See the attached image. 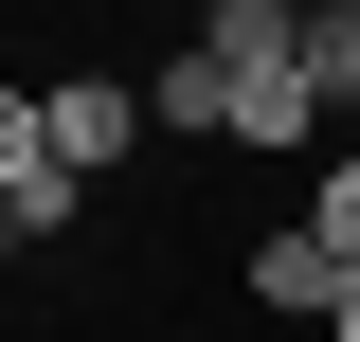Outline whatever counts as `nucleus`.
Listing matches in <instances>:
<instances>
[{
  "label": "nucleus",
  "mask_w": 360,
  "mask_h": 342,
  "mask_svg": "<svg viewBox=\"0 0 360 342\" xmlns=\"http://www.w3.org/2000/svg\"><path fill=\"white\" fill-rule=\"evenodd\" d=\"M198 72H217V144H252V163H324V108H307V37H288V0L198 18Z\"/></svg>",
  "instance_id": "obj_1"
},
{
  "label": "nucleus",
  "mask_w": 360,
  "mask_h": 342,
  "mask_svg": "<svg viewBox=\"0 0 360 342\" xmlns=\"http://www.w3.org/2000/svg\"><path fill=\"white\" fill-rule=\"evenodd\" d=\"M37 144H54V180L108 198V180L144 163V72H127V54H72V72L37 90Z\"/></svg>",
  "instance_id": "obj_2"
},
{
  "label": "nucleus",
  "mask_w": 360,
  "mask_h": 342,
  "mask_svg": "<svg viewBox=\"0 0 360 342\" xmlns=\"http://www.w3.org/2000/svg\"><path fill=\"white\" fill-rule=\"evenodd\" d=\"M0 216H18V253H37V234H90V180H54L37 90H0Z\"/></svg>",
  "instance_id": "obj_3"
},
{
  "label": "nucleus",
  "mask_w": 360,
  "mask_h": 342,
  "mask_svg": "<svg viewBox=\"0 0 360 342\" xmlns=\"http://www.w3.org/2000/svg\"><path fill=\"white\" fill-rule=\"evenodd\" d=\"M234 270H252V324H324V306H342V253H324L307 216H270Z\"/></svg>",
  "instance_id": "obj_4"
},
{
  "label": "nucleus",
  "mask_w": 360,
  "mask_h": 342,
  "mask_svg": "<svg viewBox=\"0 0 360 342\" xmlns=\"http://www.w3.org/2000/svg\"><path fill=\"white\" fill-rule=\"evenodd\" d=\"M307 234L360 270V144H324V163H307Z\"/></svg>",
  "instance_id": "obj_5"
},
{
  "label": "nucleus",
  "mask_w": 360,
  "mask_h": 342,
  "mask_svg": "<svg viewBox=\"0 0 360 342\" xmlns=\"http://www.w3.org/2000/svg\"><path fill=\"white\" fill-rule=\"evenodd\" d=\"M324 342H360V270H342V306H324Z\"/></svg>",
  "instance_id": "obj_6"
},
{
  "label": "nucleus",
  "mask_w": 360,
  "mask_h": 342,
  "mask_svg": "<svg viewBox=\"0 0 360 342\" xmlns=\"http://www.w3.org/2000/svg\"><path fill=\"white\" fill-rule=\"evenodd\" d=\"M108 18H180V0H108Z\"/></svg>",
  "instance_id": "obj_7"
},
{
  "label": "nucleus",
  "mask_w": 360,
  "mask_h": 342,
  "mask_svg": "<svg viewBox=\"0 0 360 342\" xmlns=\"http://www.w3.org/2000/svg\"><path fill=\"white\" fill-rule=\"evenodd\" d=\"M198 18H252V0H198Z\"/></svg>",
  "instance_id": "obj_8"
},
{
  "label": "nucleus",
  "mask_w": 360,
  "mask_h": 342,
  "mask_svg": "<svg viewBox=\"0 0 360 342\" xmlns=\"http://www.w3.org/2000/svg\"><path fill=\"white\" fill-rule=\"evenodd\" d=\"M0 270H18V216H0Z\"/></svg>",
  "instance_id": "obj_9"
}]
</instances>
